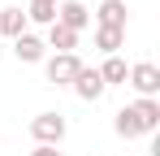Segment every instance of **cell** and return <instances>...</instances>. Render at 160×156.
Returning a JSON list of instances; mask_svg holds the SVG:
<instances>
[{
    "mask_svg": "<svg viewBox=\"0 0 160 156\" xmlns=\"http://www.w3.org/2000/svg\"><path fill=\"white\" fill-rule=\"evenodd\" d=\"M112 130L121 139H138V134H156L160 130V100H134L126 108H117Z\"/></svg>",
    "mask_w": 160,
    "mask_h": 156,
    "instance_id": "1",
    "label": "cell"
},
{
    "mask_svg": "<svg viewBox=\"0 0 160 156\" xmlns=\"http://www.w3.org/2000/svg\"><path fill=\"white\" fill-rule=\"evenodd\" d=\"M65 117H61V113H35V117H30V139H35V143H39V148H56V143H61V139H65Z\"/></svg>",
    "mask_w": 160,
    "mask_h": 156,
    "instance_id": "2",
    "label": "cell"
},
{
    "mask_svg": "<svg viewBox=\"0 0 160 156\" xmlns=\"http://www.w3.org/2000/svg\"><path fill=\"white\" fill-rule=\"evenodd\" d=\"M43 74H48L52 87H74V78L82 74V61L74 56V52H56V56L43 61Z\"/></svg>",
    "mask_w": 160,
    "mask_h": 156,
    "instance_id": "3",
    "label": "cell"
},
{
    "mask_svg": "<svg viewBox=\"0 0 160 156\" xmlns=\"http://www.w3.org/2000/svg\"><path fill=\"white\" fill-rule=\"evenodd\" d=\"M126 82L138 91V100H156V91H160V70L152 65V61H138V65H130Z\"/></svg>",
    "mask_w": 160,
    "mask_h": 156,
    "instance_id": "4",
    "label": "cell"
},
{
    "mask_svg": "<svg viewBox=\"0 0 160 156\" xmlns=\"http://www.w3.org/2000/svg\"><path fill=\"white\" fill-rule=\"evenodd\" d=\"M56 26H65V30H87L91 26V9L82 4V0H61L56 4Z\"/></svg>",
    "mask_w": 160,
    "mask_h": 156,
    "instance_id": "5",
    "label": "cell"
},
{
    "mask_svg": "<svg viewBox=\"0 0 160 156\" xmlns=\"http://www.w3.org/2000/svg\"><path fill=\"white\" fill-rule=\"evenodd\" d=\"M13 56H18L22 65H39V61L48 56V44H43L39 35H30V30H26V35L13 39Z\"/></svg>",
    "mask_w": 160,
    "mask_h": 156,
    "instance_id": "6",
    "label": "cell"
},
{
    "mask_svg": "<svg viewBox=\"0 0 160 156\" xmlns=\"http://www.w3.org/2000/svg\"><path fill=\"white\" fill-rule=\"evenodd\" d=\"M104 91H108V87H104V78H100V70H87V65H82V74L74 78V96L87 100V104H95Z\"/></svg>",
    "mask_w": 160,
    "mask_h": 156,
    "instance_id": "7",
    "label": "cell"
},
{
    "mask_svg": "<svg viewBox=\"0 0 160 156\" xmlns=\"http://www.w3.org/2000/svg\"><path fill=\"white\" fill-rule=\"evenodd\" d=\"M95 26H112V30H126V0H100Z\"/></svg>",
    "mask_w": 160,
    "mask_h": 156,
    "instance_id": "8",
    "label": "cell"
},
{
    "mask_svg": "<svg viewBox=\"0 0 160 156\" xmlns=\"http://www.w3.org/2000/svg\"><path fill=\"white\" fill-rule=\"evenodd\" d=\"M26 35V13L22 9H0V39H18Z\"/></svg>",
    "mask_w": 160,
    "mask_h": 156,
    "instance_id": "9",
    "label": "cell"
},
{
    "mask_svg": "<svg viewBox=\"0 0 160 156\" xmlns=\"http://www.w3.org/2000/svg\"><path fill=\"white\" fill-rule=\"evenodd\" d=\"M126 44V30H112V26H95V48L104 56H117V48Z\"/></svg>",
    "mask_w": 160,
    "mask_h": 156,
    "instance_id": "10",
    "label": "cell"
},
{
    "mask_svg": "<svg viewBox=\"0 0 160 156\" xmlns=\"http://www.w3.org/2000/svg\"><path fill=\"white\" fill-rule=\"evenodd\" d=\"M130 74V65L121 61V56H104V65H100V78H104V87H121Z\"/></svg>",
    "mask_w": 160,
    "mask_h": 156,
    "instance_id": "11",
    "label": "cell"
},
{
    "mask_svg": "<svg viewBox=\"0 0 160 156\" xmlns=\"http://www.w3.org/2000/svg\"><path fill=\"white\" fill-rule=\"evenodd\" d=\"M43 44H48V48H56V52H74V48H78V35L52 22V26H48V39H43Z\"/></svg>",
    "mask_w": 160,
    "mask_h": 156,
    "instance_id": "12",
    "label": "cell"
},
{
    "mask_svg": "<svg viewBox=\"0 0 160 156\" xmlns=\"http://www.w3.org/2000/svg\"><path fill=\"white\" fill-rule=\"evenodd\" d=\"M26 22L52 26V22H56V4H30V9H26Z\"/></svg>",
    "mask_w": 160,
    "mask_h": 156,
    "instance_id": "13",
    "label": "cell"
},
{
    "mask_svg": "<svg viewBox=\"0 0 160 156\" xmlns=\"http://www.w3.org/2000/svg\"><path fill=\"white\" fill-rule=\"evenodd\" d=\"M30 156H65V152H56V148H39V143H35V152Z\"/></svg>",
    "mask_w": 160,
    "mask_h": 156,
    "instance_id": "14",
    "label": "cell"
},
{
    "mask_svg": "<svg viewBox=\"0 0 160 156\" xmlns=\"http://www.w3.org/2000/svg\"><path fill=\"white\" fill-rule=\"evenodd\" d=\"M30 4H61V0H30Z\"/></svg>",
    "mask_w": 160,
    "mask_h": 156,
    "instance_id": "15",
    "label": "cell"
}]
</instances>
